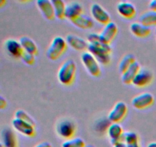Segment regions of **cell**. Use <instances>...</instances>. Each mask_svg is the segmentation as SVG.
<instances>
[{"label": "cell", "instance_id": "cell-12", "mask_svg": "<svg viewBox=\"0 0 156 147\" xmlns=\"http://www.w3.org/2000/svg\"><path fill=\"white\" fill-rule=\"evenodd\" d=\"M1 147H18V139L12 129L6 127L1 131Z\"/></svg>", "mask_w": 156, "mask_h": 147}, {"label": "cell", "instance_id": "cell-16", "mask_svg": "<svg viewBox=\"0 0 156 147\" xmlns=\"http://www.w3.org/2000/svg\"><path fill=\"white\" fill-rule=\"evenodd\" d=\"M5 47L9 55L15 58H21L24 53L22 47L19 41L13 39V38H9L5 42Z\"/></svg>", "mask_w": 156, "mask_h": 147}, {"label": "cell", "instance_id": "cell-11", "mask_svg": "<svg viewBox=\"0 0 156 147\" xmlns=\"http://www.w3.org/2000/svg\"><path fill=\"white\" fill-rule=\"evenodd\" d=\"M153 80L152 72L146 69L141 68L133 81L132 84L137 87H144L151 84Z\"/></svg>", "mask_w": 156, "mask_h": 147}, {"label": "cell", "instance_id": "cell-34", "mask_svg": "<svg viewBox=\"0 0 156 147\" xmlns=\"http://www.w3.org/2000/svg\"><path fill=\"white\" fill-rule=\"evenodd\" d=\"M147 147H156V142H152L148 144Z\"/></svg>", "mask_w": 156, "mask_h": 147}, {"label": "cell", "instance_id": "cell-24", "mask_svg": "<svg viewBox=\"0 0 156 147\" xmlns=\"http://www.w3.org/2000/svg\"><path fill=\"white\" fill-rule=\"evenodd\" d=\"M135 61H136V60L134 55H131V54L125 55L119 62L118 69L120 74H123V72L126 71Z\"/></svg>", "mask_w": 156, "mask_h": 147}, {"label": "cell", "instance_id": "cell-37", "mask_svg": "<svg viewBox=\"0 0 156 147\" xmlns=\"http://www.w3.org/2000/svg\"><path fill=\"white\" fill-rule=\"evenodd\" d=\"M155 38H156V28H155Z\"/></svg>", "mask_w": 156, "mask_h": 147}, {"label": "cell", "instance_id": "cell-29", "mask_svg": "<svg viewBox=\"0 0 156 147\" xmlns=\"http://www.w3.org/2000/svg\"><path fill=\"white\" fill-rule=\"evenodd\" d=\"M21 59L24 64H27V65H33L35 62V55L28 53V52L24 51Z\"/></svg>", "mask_w": 156, "mask_h": 147}, {"label": "cell", "instance_id": "cell-6", "mask_svg": "<svg viewBox=\"0 0 156 147\" xmlns=\"http://www.w3.org/2000/svg\"><path fill=\"white\" fill-rule=\"evenodd\" d=\"M128 107L123 101H118L114 104L113 108L108 113V119L111 123H120L126 116Z\"/></svg>", "mask_w": 156, "mask_h": 147}, {"label": "cell", "instance_id": "cell-22", "mask_svg": "<svg viewBox=\"0 0 156 147\" xmlns=\"http://www.w3.org/2000/svg\"><path fill=\"white\" fill-rule=\"evenodd\" d=\"M75 26L77 28L82 29H88L91 28L94 26V21L90 16L86 15H81L77 18L74 19L71 21Z\"/></svg>", "mask_w": 156, "mask_h": 147}, {"label": "cell", "instance_id": "cell-31", "mask_svg": "<svg viewBox=\"0 0 156 147\" xmlns=\"http://www.w3.org/2000/svg\"><path fill=\"white\" fill-rule=\"evenodd\" d=\"M7 106V101L2 96H0V109H4Z\"/></svg>", "mask_w": 156, "mask_h": 147}, {"label": "cell", "instance_id": "cell-36", "mask_svg": "<svg viewBox=\"0 0 156 147\" xmlns=\"http://www.w3.org/2000/svg\"><path fill=\"white\" fill-rule=\"evenodd\" d=\"M85 147H94V145H87Z\"/></svg>", "mask_w": 156, "mask_h": 147}, {"label": "cell", "instance_id": "cell-23", "mask_svg": "<svg viewBox=\"0 0 156 147\" xmlns=\"http://www.w3.org/2000/svg\"><path fill=\"white\" fill-rule=\"evenodd\" d=\"M139 21L141 24L151 28L156 26V12L154 11H146L140 16Z\"/></svg>", "mask_w": 156, "mask_h": 147}, {"label": "cell", "instance_id": "cell-20", "mask_svg": "<svg viewBox=\"0 0 156 147\" xmlns=\"http://www.w3.org/2000/svg\"><path fill=\"white\" fill-rule=\"evenodd\" d=\"M129 30L133 35L138 38H146L151 33V28L139 22H133L129 26Z\"/></svg>", "mask_w": 156, "mask_h": 147}, {"label": "cell", "instance_id": "cell-18", "mask_svg": "<svg viewBox=\"0 0 156 147\" xmlns=\"http://www.w3.org/2000/svg\"><path fill=\"white\" fill-rule=\"evenodd\" d=\"M82 12H83V8L81 3H79V2H71L66 6L65 18H67L72 21L82 15Z\"/></svg>", "mask_w": 156, "mask_h": 147}, {"label": "cell", "instance_id": "cell-3", "mask_svg": "<svg viewBox=\"0 0 156 147\" xmlns=\"http://www.w3.org/2000/svg\"><path fill=\"white\" fill-rule=\"evenodd\" d=\"M81 61L90 75L98 77L101 74V67L98 61L88 51H84L81 55Z\"/></svg>", "mask_w": 156, "mask_h": 147}, {"label": "cell", "instance_id": "cell-33", "mask_svg": "<svg viewBox=\"0 0 156 147\" xmlns=\"http://www.w3.org/2000/svg\"><path fill=\"white\" fill-rule=\"evenodd\" d=\"M113 146L114 147H128V145L125 142L122 141V142H118V143H117L116 145H113Z\"/></svg>", "mask_w": 156, "mask_h": 147}, {"label": "cell", "instance_id": "cell-14", "mask_svg": "<svg viewBox=\"0 0 156 147\" xmlns=\"http://www.w3.org/2000/svg\"><path fill=\"white\" fill-rule=\"evenodd\" d=\"M117 32H118V28L117 24L114 21H110L104 26V28L99 33V35L104 42L110 44V43L117 35Z\"/></svg>", "mask_w": 156, "mask_h": 147}, {"label": "cell", "instance_id": "cell-28", "mask_svg": "<svg viewBox=\"0 0 156 147\" xmlns=\"http://www.w3.org/2000/svg\"><path fill=\"white\" fill-rule=\"evenodd\" d=\"M15 118H18V119H21V120H24L25 122L29 123L31 125L34 126H35V122L33 118L27 113L24 110H18L15 111Z\"/></svg>", "mask_w": 156, "mask_h": 147}, {"label": "cell", "instance_id": "cell-13", "mask_svg": "<svg viewBox=\"0 0 156 147\" xmlns=\"http://www.w3.org/2000/svg\"><path fill=\"white\" fill-rule=\"evenodd\" d=\"M37 7L39 9L43 16L47 20H53L56 18L52 1L49 0H37L36 2Z\"/></svg>", "mask_w": 156, "mask_h": 147}, {"label": "cell", "instance_id": "cell-30", "mask_svg": "<svg viewBox=\"0 0 156 147\" xmlns=\"http://www.w3.org/2000/svg\"><path fill=\"white\" fill-rule=\"evenodd\" d=\"M149 10L156 12V0H152L149 3Z\"/></svg>", "mask_w": 156, "mask_h": 147}, {"label": "cell", "instance_id": "cell-19", "mask_svg": "<svg viewBox=\"0 0 156 147\" xmlns=\"http://www.w3.org/2000/svg\"><path fill=\"white\" fill-rule=\"evenodd\" d=\"M141 69L140 63L138 61H135L126 71L121 74L122 82L125 84H130L133 83L134 77L138 74Z\"/></svg>", "mask_w": 156, "mask_h": 147}, {"label": "cell", "instance_id": "cell-10", "mask_svg": "<svg viewBox=\"0 0 156 147\" xmlns=\"http://www.w3.org/2000/svg\"><path fill=\"white\" fill-rule=\"evenodd\" d=\"M123 126L119 123H112L108 128V135L111 139V143L112 145H116L123 140Z\"/></svg>", "mask_w": 156, "mask_h": 147}, {"label": "cell", "instance_id": "cell-27", "mask_svg": "<svg viewBox=\"0 0 156 147\" xmlns=\"http://www.w3.org/2000/svg\"><path fill=\"white\" fill-rule=\"evenodd\" d=\"M123 142H126L128 145H132V144L138 143L139 136L135 132L126 131L124 132V133H123Z\"/></svg>", "mask_w": 156, "mask_h": 147}, {"label": "cell", "instance_id": "cell-21", "mask_svg": "<svg viewBox=\"0 0 156 147\" xmlns=\"http://www.w3.org/2000/svg\"><path fill=\"white\" fill-rule=\"evenodd\" d=\"M19 41L24 51L28 52L34 55H36L37 54L38 47L36 43L31 38L27 36H22L20 38Z\"/></svg>", "mask_w": 156, "mask_h": 147}, {"label": "cell", "instance_id": "cell-35", "mask_svg": "<svg viewBox=\"0 0 156 147\" xmlns=\"http://www.w3.org/2000/svg\"><path fill=\"white\" fill-rule=\"evenodd\" d=\"M128 147H140V143H135V144H132V145H129Z\"/></svg>", "mask_w": 156, "mask_h": 147}, {"label": "cell", "instance_id": "cell-2", "mask_svg": "<svg viewBox=\"0 0 156 147\" xmlns=\"http://www.w3.org/2000/svg\"><path fill=\"white\" fill-rule=\"evenodd\" d=\"M66 41L61 36H56L53 38L47 48L46 55L50 60L54 61L58 59L67 48Z\"/></svg>", "mask_w": 156, "mask_h": 147}, {"label": "cell", "instance_id": "cell-5", "mask_svg": "<svg viewBox=\"0 0 156 147\" xmlns=\"http://www.w3.org/2000/svg\"><path fill=\"white\" fill-rule=\"evenodd\" d=\"M87 51L91 53L96 58V60L98 61L99 64L107 65V64L111 62V51L98 47V46H96L94 44H89L88 49H87Z\"/></svg>", "mask_w": 156, "mask_h": 147}, {"label": "cell", "instance_id": "cell-4", "mask_svg": "<svg viewBox=\"0 0 156 147\" xmlns=\"http://www.w3.org/2000/svg\"><path fill=\"white\" fill-rule=\"evenodd\" d=\"M56 132L59 137L66 140L73 138L76 133V127L74 123L68 119H63L58 122L56 125Z\"/></svg>", "mask_w": 156, "mask_h": 147}, {"label": "cell", "instance_id": "cell-25", "mask_svg": "<svg viewBox=\"0 0 156 147\" xmlns=\"http://www.w3.org/2000/svg\"><path fill=\"white\" fill-rule=\"evenodd\" d=\"M56 18L58 19H64L65 18L66 12V6L62 0H52Z\"/></svg>", "mask_w": 156, "mask_h": 147}, {"label": "cell", "instance_id": "cell-9", "mask_svg": "<svg viewBox=\"0 0 156 147\" xmlns=\"http://www.w3.org/2000/svg\"><path fill=\"white\" fill-rule=\"evenodd\" d=\"M12 125L16 131L27 137H33L35 135V126L24 120L14 118L12 121Z\"/></svg>", "mask_w": 156, "mask_h": 147}, {"label": "cell", "instance_id": "cell-7", "mask_svg": "<svg viewBox=\"0 0 156 147\" xmlns=\"http://www.w3.org/2000/svg\"><path fill=\"white\" fill-rule=\"evenodd\" d=\"M154 100H155V98L153 95L149 92H146V93H140L134 96L131 103L134 108L137 110H143V109H146L152 106Z\"/></svg>", "mask_w": 156, "mask_h": 147}, {"label": "cell", "instance_id": "cell-32", "mask_svg": "<svg viewBox=\"0 0 156 147\" xmlns=\"http://www.w3.org/2000/svg\"><path fill=\"white\" fill-rule=\"evenodd\" d=\"M34 147H53L51 144L48 142H42L37 144Z\"/></svg>", "mask_w": 156, "mask_h": 147}, {"label": "cell", "instance_id": "cell-26", "mask_svg": "<svg viewBox=\"0 0 156 147\" xmlns=\"http://www.w3.org/2000/svg\"><path fill=\"white\" fill-rule=\"evenodd\" d=\"M85 142L80 137H73L65 140L61 145V147H85Z\"/></svg>", "mask_w": 156, "mask_h": 147}, {"label": "cell", "instance_id": "cell-17", "mask_svg": "<svg viewBox=\"0 0 156 147\" xmlns=\"http://www.w3.org/2000/svg\"><path fill=\"white\" fill-rule=\"evenodd\" d=\"M117 11L119 15L127 19H131L135 16L136 9L133 3L129 2L122 1L117 5Z\"/></svg>", "mask_w": 156, "mask_h": 147}, {"label": "cell", "instance_id": "cell-1", "mask_svg": "<svg viewBox=\"0 0 156 147\" xmlns=\"http://www.w3.org/2000/svg\"><path fill=\"white\" fill-rule=\"evenodd\" d=\"M76 67V62L73 59L66 60L58 70L57 78L59 83L66 86L71 85L74 82Z\"/></svg>", "mask_w": 156, "mask_h": 147}, {"label": "cell", "instance_id": "cell-15", "mask_svg": "<svg viewBox=\"0 0 156 147\" xmlns=\"http://www.w3.org/2000/svg\"><path fill=\"white\" fill-rule=\"evenodd\" d=\"M66 41L67 44L70 46L72 48L76 51H79L87 50L88 44H89L88 41L81 37L77 36V35H73V34H69L67 35L66 38Z\"/></svg>", "mask_w": 156, "mask_h": 147}, {"label": "cell", "instance_id": "cell-8", "mask_svg": "<svg viewBox=\"0 0 156 147\" xmlns=\"http://www.w3.org/2000/svg\"><path fill=\"white\" fill-rule=\"evenodd\" d=\"M90 11L92 18L100 24L105 25L111 21L109 13L98 3H93Z\"/></svg>", "mask_w": 156, "mask_h": 147}]
</instances>
